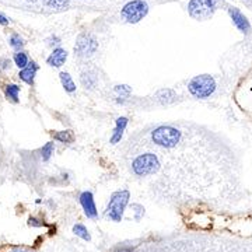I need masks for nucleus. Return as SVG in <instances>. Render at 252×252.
Instances as JSON below:
<instances>
[{"mask_svg": "<svg viewBox=\"0 0 252 252\" xmlns=\"http://www.w3.org/2000/svg\"><path fill=\"white\" fill-rule=\"evenodd\" d=\"M129 198H130V193L129 190H117L112 193V196L109 199L108 206H107V217L109 220L119 223L122 221L124 219V213H125V209L129 203Z\"/></svg>", "mask_w": 252, "mask_h": 252, "instance_id": "1", "label": "nucleus"}, {"mask_svg": "<svg viewBox=\"0 0 252 252\" xmlns=\"http://www.w3.org/2000/svg\"><path fill=\"white\" fill-rule=\"evenodd\" d=\"M181 132L172 126H158L152 132V142L160 147L172 149L181 142Z\"/></svg>", "mask_w": 252, "mask_h": 252, "instance_id": "2", "label": "nucleus"}, {"mask_svg": "<svg viewBox=\"0 0 252 252\" xmlns=\"http://www.w3.org/2000/svg\"><path fill=\"white\" fill-rule=\"evenodd\" d=\"M188 90L190 93V95H193L195 98H207L216 91V81L209 74L196 76V77H193L192 80L189 81Z\"/></svg>", "mask_w": 252, "mask_h": 252, "instance_id": "3", "label": "nucleus"}, {"mask_svg": "<svg viewBox=\"0 0 252 252\" xmlns=\"http://www.w3.org/2000/svg\"><path fill=\"white\" fill-rule=\"evenodd\" d=\"M160 170V160L154 153H144L137 156L132 161V172L137 177H147Z\"/></svg>", "mask_w": 252, "mask_h": 252, "instance_id": "4", "label": "nucleus"}, {"mask_svg": "<svg viewBox=\"0 0 252 252\" xmlns=\"http://www.w3.org/2000/svg\"><path fill=\"white\" fill-rule=\"evenodd\" d=\"M149 13V4L144 0H130L121 10V17L129 24H136Z\"/></svg>", "mask_w": 252, "mask_h": 252, "instance_id": "5", "label": "nucleus"}, {"mask_svg": "<svg viewBox=\"0 0 252 252\" xmlns=\"http://www.w3.org/2000/svg\"><path fill=\"white\" fill-rule=\"evenodd\" d=\"M216 10V0H190L188 4L189 16L203 21L212 17Z\"/></svg>", "mask_w": 252, "mask_h": 252, "instance_id": "6", "label": "nucleus"}, {"mask_svg": "<svg viewBox=\"0 0 252 252\" xmlns=\"http://www.w3.org/2000/svg\"><path fill=\"white\" fill-rule=\"evenodd\" d=\"M97 48H98V42L94 36L90 35V34H83L77 38L74 52L80 58H87V56L95 54Z\"/></svg>", "mask_w": 252, "mask_h": 252, "instance_id": "7", "label": "nucleus"}, {"mask_svg": "<svg viewBox=\"0 0 252 252\" xmlns=\"http://www.w3.org/2000/svg\"><path fill=\"white\" fill-rule=\"evenodd\" d=\"M80 205L84 210V215L89 217V219H97L98 217V210H97V206H95V200H94V196L93 193L86 190L80 195Z\"/></svg>", "mask_w": 252, "mask_h": 252, "instance_id": "8", "label": "nucleus"}, {"mask_svg": "<svg viewBox=\"0 0 252 252\" xmlns=\"http://www.w3.org/2000/svg\"><path fill=\"white\" fill-rule=\"evenodd\" d=\"M228 13H230V16H231V20H233V23L235 24V27L238 28L240 31L245 32V34L250 32V30H251L250 21L247 20V17L244 16L240 10L235 9V7H228Z\"/></svg>", "mask_w": 252, "mask_h": 252, "instance_id": "9", "label": "nucleus"}, {"mask_svg": "<svg viewBox=\"0 0 252 252\" xmlns=\"http://www.w3.org/2000/svg\"><path fill=\"white\" fill-rule=\"evenodd\" d=\"M67 59V51L63 49V48H55L52 51V54L48 56L46 62L49 66H54V67H61L64 64Z\"/></svg>", "mask_w": 252, "mask_h": 252, "instance_id": "10", "label": "nucleus"}, {"mask_svg": "<svg viewBox=\"0 0 252 252\" xmlns=\"http://www.w3.org/2000/svg\"><path fill=\"white\" fill-rule=\"evenodd\" d=\"M38 72V64L35 62H28V66L26 69H23V70H20L18 73V77L21 79V80L24 81V83H27V84H34V80H35V74Z\"/></svg>", "mask_w": 252, "mask_h": 252, "instance_id": "11", "label": "nucleus"}, {"mask_svg": "<svg viewBox=\"0 0 252 252\" xmlns=\"http://www.w3.org/2000/svg\"><path fill=\"white\" fill-rule=\"evenodd\" d=\"M127 126V118L125 117H119L115 121V129H114V133L111 136V143L117 144L121 142V139L124 137V133H125V129Z\"/></svg>", "mask_w": 252, "mask_h": 252, "instance_id": "12", "label": "nucleus"}, {"mask_svg": "<svg viewBox=\"0 0 252 252\" xmlns=\"http://www.w3.org/2000/svg\"><path fill=\"white\" fill-rule=\"evenodd\" d=\"M20 86L17 84H7L6 87H4V94H6V97L7 99H10L11 102H14V104H17L18 101H20Z\"/></svg>", "mask_w": 252, "mask_h": 252, "instance_id": "13", "label": "nucleus"}, {"mask_svg": "<svg viewBox=\"0 0 252 252\" xmlns=\"http://www.w3.org/2000/svg\"><path fill=\"white\" fill-rule=\"evenodd\" d=\"M59 77H61V81H62L63 89L67 91V93H74L76 91V84H74L72 76L69 73L62 72L59 74Z\"/></svg>", "mask_w": 252, "mask_h": 252, "instance_id": "14", "label": "nucleus"}, {"mask_svg": "<svg viewBox=\"0 0 252 252\" xmlns=\"http://www.w3.org/2000/svg\"><path fill=\"white\" fill-rule=\"evenodd\" d=\"M54 139L55 140H58V142H61V143L70 144L74 142V133H73V130L67 129V130H62V132L55 133Z\"/></svg>", "mask_w": 252, "mask_h": 252, "instance_id": "15", "label": "nucleus"}, {"mask_svg": "<svg viewBox=\"0 0 252 252\" xmlns=\"http://www.w3.org/2000/svg\"><path fill=\"white\" fill-rule=\"evenodd\" d=\"M73 233L77 235V237L83 238V240H86V241H90L91 240V235L90 233H89V230H87V227L80 224V223L73 225Z\"/></svg>", "mask_w": 252, "mask_h": 252, "instance_id": "16", "label": "nucleus"}, {"mask_svg": "<svg viewBox=\"0 0 252 252\" xmlns=\"http://www.w3.org/2000/svg\"><path fill=\"white\" fill-rule=\"evenodd\" d=\"M157 98H158V101L160 102H162V104H168V102H171V101H174V98H175V93L172 90H160L158 93H157Z\"/></svg>", "mask_w": 252, "mask_h": 252, "instance_id": "17", "label": "nucleus"}, {"mask_svg": "<svg viewBox=\"0 0 252 252\" xmlns=\"http://www.w3.org/2000/svg\"><path fill=\"white\" fill-rule=\"evenodd\" d=\"M28 62H30V59H28V56L26 52H17V54L14 55V63L17 64V67H20L21 70L23 69H26L28 66Z\"/></svg>", "mask_w": 252, "mask_h": 252, "instance_id": "18", "label": "nucleus"}, {"mask_svg": "<svg viewBox=\"0 0 252 252\" xmlns=\"http://www.w3.org/2000/svg\"><path fill=\"white\" fill-rule=\"evenodd\" d=\"M55 150V143L54 142H49V143H46L42 149H41V157H42V160L44 161H48L51 157H52V154H54Z\"/></svg>", "mask_w": 252, "mask_h": 252, "instance_id": "19", "label": "nucleus"}, {"mask_svg": "<svg viewBox=\"0 0 252 252\" xmlns=\"http://www.w3.org/2000/svg\"><path fill=\"white\" fill-rule=\"evenodd\" d=\"M44 3H45L48 7H51V9H64L67 4H69V0H44Z\"/></svg>", "mask_w": 252, "mask_h": 252, "instance_id": "20", "label": "nucleus"}, {"mask_svg": "<svg viewBox=\"0 0 252 252\" xmlns=\"http://www.w3.org/2000/svg\"><path fill=\"white\" fill-rule=\"evenodd\" d=\"M9 44L11 48H14V49H20L21 46L24 45V41H23V38L18 35V34H13V35L9 38Z\"/></svg>", "mask_w": 252, "mask_h": 252, "instance_id": "21", "label": "nucleus"}, {"mask_svg": "<svg viewBox=\"0 0 252 252\" xmlns=\"http://www.w3.org/2000/svg\"><path fill=\"white\" fill-rule=\"evenodd\" d=\"M115 93L118 94V97L126 98V97H129V94L132 93V89H130L129 86H126V84H122V86H117V87H115Z\"/></svg>", "mask_w": 252, "mask_h": 252, "instance_id": "22", "label": "nucleus"}, {"mask_svg": "<svg viewBox=\"0 0 252 252\" xmlns=\"http://www.w3.org/2000/svg\"><path fill=\"white\" fill-rule=\"evenodd\" d=\"M81 81H83V84H84L86 89H93V87L95 86V79H94V77L91 79L90 74H83Z\"/></svg>", "mask_w": 252, "mask_h": 252, "instance_id": "23", "label": "nucleus"}, {"mask_svg": "<svg viewBox=\"0 0 252 252\" xmlns=\"http://www.w3.org/2000/svg\"><path fill=\"white\" fill-rule=\"evenodd\" d=\"M28 225H31V227H42L44 221L39 220V219H36V217H30L28 219Z\"/></svg>", "mask_w": 252, "mask_h": 252, "instance_id": "24", "label": "nucleus"}, {"mask_svg": "<svg viewBox=\"0 0 252 252\" xmlns=\"http://www.w3.org/2000/svg\"><path fill=\"white\" fill-rule=\"evenodd\" d=\"M132 207H133V209H136V213H137V215H136V219L139 220V219H140V216H143L144 215L143 206H140V205H133Z\"/></svg>", "mask_w": 252, "mask_h": 252, "instance_id": "25", "label": "nucleus"}, {"mask_svg": "<svg viewBox=\"0 0 252 252\" xmlns=\"http://www.w3.org/2000/svg\"><path fill=\"white\" fill-rule=\"evenodd\" d=\"M11 252H35L32 251V250H30V248H24V247H13L11 248Z\"/></svg>", "mask_w": 252, "mask_h": 252, "instance_id": "26", "label": "nucleus"}, {"mask_svg": "<svg viewBox=\"0 0 252 252\" xmlns=\"http://www.w3.org/2000/svg\"><path fill=\"white\" fill-rule=\"evenodd\" d=\"M9 18L6 17V16H4V14H1V13H0V24H1V26H7V24H9Z\"/></svg>", "mask_w": 252, "mask_h": 252, "instance_id": "27", "label": "nucleus"}, {"mask_svg": "<svg viewBox=\"0 0 252 252\" xmlns=\"http://www.w3.org/2000/svg\"><path fill=\"white\" fill-rule=\"evenodd\" d=\"M115 252H133V250H132V248H126V247H124V248H119V250H117Z\"/></svg>", "mask_w": 252, "mask_h": 252, "instance_id": "28", "label": "nucleus"}, {"mask_svg": "<svg viewBox=\"0 0 252 252\" xmlns=\"http://www.w3.org/2000/svg\"><path fill=\"white\" fill-rule=\"evenodd\" d=\"M27 3H31V4H34V3H38L39 0H26Z\"/></svg>", "mask_w": 252, "mask_h": 252, "instance_id": "29", "label": "nucleus"}]
</instances>
